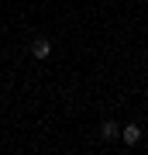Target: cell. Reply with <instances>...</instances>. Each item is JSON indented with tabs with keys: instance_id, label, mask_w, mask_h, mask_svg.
<instances>
[{
	"instance_id": "1",
	"label": "cell",
	"mask_w": 148,
	"mask_h": 155,
	"mask_svg": "<svg viewBox=\"0 0 148 155\" xmlns=\"http://www.w3.org/2000/svg\"><path fill=\"white\" fill-rule=\"evenodd\" d=\"M31 55H35V59H48V55H52V41H48V38H35V41H31Z\"/></svg>"
},
{
	"instance_id": "2",
	"label": "cell",
	"mask_w": 148,
	"mask_h": 155,
	"mask_svg": "<svg viewBox=\"0 0 148 155\" xmlns=\"http://www.w3.org/2000/svg\"><path fill=\"white\" fill-rule=\"evenodd\" d=\"M121 141L124 145H138V141H141V127H138V124H124L121 127Z\"/></svg>"
},
{
	"instance_id": "3",
	"label": "cell",
	"mask_w": 148,
	"mask_h": 155,
	"mask_svg": "<svg viewBox=\"0 0 148 155\" xmlns=\"http://www.w3.org/2000/svg\"><path fill=\"white\" fill-rule=\"evenodd\" d=\"M100 138L117 141V138H121V124H117V121H104V124H100Z\"/></svg>"
}]
</instances>
